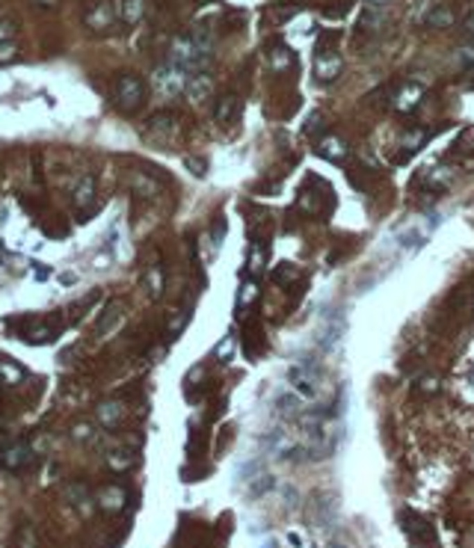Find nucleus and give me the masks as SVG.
<instances>
[{"instance_id": "nucleus-36", "label": "nucleus", "mask_w": 474, "mask_h": 548, "mask_svg": "<svg viewBox=\"0 0 474 548\" xmlns=\"http://www.w3.org/2000/svg\"><path fill=\"white\" fill-rule=\"evenodd\" d=\"M261 258H264L261 246H258V243H252V255H249V273H258V270H261Z\"/></svg>"}, {"instance_id": "nucleus-20", "label": "nucleus", "mask_w": 474, "mask_h": 548, "mask_svg": "<svg viewBox=\"0 0 474 548\" xmlns=\"http://www.w3.org/2000/svg\"><path fill=\"white\" fill-rule=\"evenodd\" d=\"M454 21H457V13L450 6H436V9H430V15H427V24L436 30H448Z\"/></svg>"}, {"instance_id": "nucleus-22", "label": "nucleus", "mask_w": 474, "mask_h": 548, "mask_svg": "<svg viewBox=\"0 0 474 548\" xmlns=\"http://www.w3.org/2000/svg\"><path fill=\"white\" fill-rule=\"evenodd\" d=\"M24 379V367L9 362V359H0V383L3 385H18Z\"/></svg>"}, {"instance_id": "nucleus-8", "label": "nucleus", "mask_w": 474, "mask_h": 548, "mask_svg": "<svg viewBox=\"0 0 474 548\" xmlns=\"http://www.w3.org/2000/svg\"><path fill=\"white\" fill-rule=\"evenodd\" d=\"M125 415H128V406L119 397H107L95 409V418H98V424H101L104 430H119V427H122V421H125Z\"/></svg>"}, {"instance_id": "nucleus-40", "label": "nucleus", "mask_w": 474, "mask_h": 548, "mask_svg": "<svg viewBox=\"0 0 474 548\" xmlns=\"http://www.w3.org/2000/svg\"><path fill=\"white\" fill-rule=\"evenodd\" d=\"M223 238H226V222L219 219L214 226V246H223Z\"/></svg>"}, {"instance_id": "nucleus-12", "label": "nucleus", "mask_w": 474, "mask_h": 548, "mask_svg": "<svg viewBox=\"0 0 474 548\" xmlns=\"http://www.w3.org/2000/svg\"><path fill=\"white\" fill-rule=\"evenodd\" d=\"M317 154L321 158H326V160H332V163H341L347 158V142L338 137V133H323L321 140H317Z\"/></svg>"}, {"instance_id": "nucleus-38", "label": "nucleus", "mask_w": 474, "mask_h": 548, "mask_svg": "<svg viewBox=\"0 0 474 548\" xmlns=\"http://www.w3.org/2000/svg\"><path fill=\"white\" fill-rule=\"evenodd\" d=\"M439 385H442V383H439L436 376H421V379H418V388H421V391H439Z\"/></svg>"}, {"instance_id": "nucleus-15", "label": "nucleus", "mask_w": 474, "mask_h": 548, "mask_svg": "<svg viewBox=\"0 0 474 548\" xmlns=\"http://www.w3.org/2000/svg\"><path fill=\"white\" fill-rule=\"evenodd\" d=\"M184 92H187V98H190V101L193 104H205L208 101V95H211L214 92V81H211V74H193L190 77V81H187V89H184Z\"/></svg>"}, {"instance_id": "nucleus-41", "label": "nucleus", "mask_w": 474, "mask_h": 548, "mask_svg": "<svg viewBox=\"0 0 474 548\" xmlns=\"http://www.w3.org/2000/svg\"><path fill=\"white\" fill-rule=\"evenodd\" d=\"M187 169H190V172H196V175H205V160L187 158Z\"/></svg>"}, {"instance_id": "nucleus-31", "label": "nucleus", "mask_w": 474, "mask_h": 548, "mask_svg": "<svg viewBox=\"0 0 474 548\" xmlns=\"http://www.w3.org/2000/svg\"><path fill=\"white\" fill-rule=\"evenodd\" d=\"M149 128L154 133H172L175 131V119H172V113H158V116L149 122Z\"/></svg>"}, {"instance_id": "nucleus-19", "label": "nucleus", "mask_w": 474, "mask_h": 548, "mask_svg": "<svg viewBox=\"0 0 474 548\" xmlns=\"http://www.w3.org/2000/svg\"><path fill=\"white\" fill-rule=\"evenodd\" d=\"M130 190H134L139 199H154L160 193V184L154 181V178H149V175H134V178H130Z\"/></svg>"}, {"instance_id": "nucleus-43", "label": "nucleus", "mask_w": 474, "mask_h": 548, "mask_svg": "<svg viewBox=\"0 0 474 548\" xmlns=\"http://www.w3.org/2000/svg\"><path fill=\"white\" fill-rule=\"evenodd\" d=\"M33 270H36V279H39V282H45V279L51 276V270H48V267H39V264H33Z\"/></svg>"}, {"instance_id": "nucleus-7", "label": "nucleus", "mask_w": 474, "mask_h": 548, "mask_svg": "<svg viewBox=\"0 0 474 548\" xmlns=\"http://www.w3.org/2000/svg\"><path fill=\"white\" fill-rule=\"evenodd\" d=\"M33 463V451L27 442H6L0 447V465L6 468V472H21V468H27Z\"/></svg>"}, {"instance_id": "nucleus-39", "label": "nucleus", "mask_w": 474, "mask_h": 548, "mask_svg": "<svg viewBox=\"0 0 474 548\" xmlns=\"http://www.w3.org/2000/svg\"><path fill=\"white\" fill-rule=\"evenodd\" d=\"M288 545H291V548H305L308 542H305V536H303L300 531H291V533H288Z\"/></svg>"}, {"instance_id": "nucleus-3", "label": "nucleus", "mask_w": 474, "mask_h": 548, "mask_svg": "<svg viewBox=\"0 0 474 548\" xmlns=\"http://www.w3.org/2000/svg\"><path fill=\"white\" fill-rule=\"evenodd\" d=\"M116 21L113 0H83V27L90 33H107Z\"/></svg>"}, {"instance_id": "nucleus-45", "label": "nucleus", "mask_w": 474, "mask_h": 548, "mask_svg": "<svg viewBox=\"0 0 474 548\" xmlns=\"http://www.w3.org/2000/svg\"><path fill=\"white\" fill-rule=\"evenodd\" d=\"M368 3H373V6H380V3H389V0H368Z\"/></svg>"}, {"instance_id": "nucleus-27", "label": "nucleus", "mask_w": 474, "mask_h": 548, "mask_svg": "<svg viewBox=\"0 0 474 548\" xmlns=\"http://www.w3.org/2000/svg\"><path fill=\"white\" fill-rule=\"evenodd\" d=\"M246 486H249V489H246V495H249V498H258V495H264V492H270V486H273V477H270L267 472H261L258 477H252Z\"/></svg>"}, {"instance_id": "nucleus-5", "label": "nucleus", "mask_w": 474, "mask_h": 548, "mask_svg": "<svg viewBox=\"0 0 474 548\" xmlns=\"http://www.w3.org/2000/svg\"><path fill=\"white\" fill-rule=\"evenodd\" d=\"M146 101V83L137 74H122L116 81V104L122 113H134V110Z\"/></svg>"}, {"instance_id": "nucleus-4", "label": "nucleus", "mask_w": 474, "mask_h": 548, "mask_svg": "<svg viewBox=\"0 0 474 548\" xmlns=\"http://www.w3.org/2000/svg\"><path fill=\"white\" fill-rule=\"evenodd\" d=\"M151 86H154V92H158V95L175 98V95H181L184 89H187V74H184L181 69H175L172 63H163V65H158V69H154Z\"/></svg>"}, {"instance_id": "nucleus-26", "label": "nucleus", "mask_w": 474, "mask_h": 548, "mask_svg": "<svg viewBox=\"0 0 474 548\" xmlns=\"http://www.w3.org/2000/svg\"><path fill=\"white\" fill-rule=\"evenodd\" d=\"M69 498H71V504H77L83 510V516H90V510H92V498H90V489H86L83 483H74L71 486V492H69Z\"/></svg>"}, {"instance_id": "nucleus-46", "label": "nucleus", "mask_w": 474, "mask_h": 548, "mask_svg": "<svg viewBox=\"0 0 474 548\" xmlns=\"http://www.w3.org/2000/svg\"><path fill=\"white\" fill-rule=\"evenodd\" d=\"M471 385H474V371H471Z\"/></svg>"}, {"instance_id": "nucleus-6", "label": "nucleus", "mask_w": 474, "mask_h": 548, "mask_svg": "<svg viewBox=\"0 0 474 548\" xmlns=\"http://www.w3.org/2000/svg\"><path fill=\"white\" fill-rule=\"evenodd\" d=\"M95 504L101 513H110V516H116V513H122L125 504H128V489L119 486V483H107L95 492Z\"/></svg>"}, {"instance_id": "nucleus-1", "label": "nucleus", "mask_w": 474, "mask_h": 548, "mask_svg": "<svg viewBox=\"0 0 474 548\" xmlns=\"http://www.w3.org/2000/svg\"><path fill=\"white\" fill-rule=\"evenodd\" d=\"M214 57V36L208 30H196L190 36H175L169 42V63L184 74H202Z\"/></svg>"}, {"instance_id": "nucleus-18", "label": "nucleus", "mask_w": 474, "mask_h": 548, "mask_svg": "<svg viewBox=\"0 0 474 548\" xmlns=\"http://www.w3.org/2000/svg\"><path fill=\"white\" fill-rule=\"evenodd\" d=\"M60 335V329L57 326H48V323H33L30 329H24V341H30V344H48V341H53Z\"/></svg>"}, {"instance_id": "nucleus-14", "label": "nucleus", "mask_w": 474, "mask_h": 548, "mask_svg": "<svg viewBox=\"0 0 474 548\" xmlns=\"http://www.w3.org/2000/svg\"><path fill=\"white\" fill-rule=\"evenodd\" d=\"M400 528L409 536H415V540H433V524H430L424 516H418V513L403 510L400 513Z\"/></svg>"}, {"instance_id": "nucleus-17", "label": "nucleus", "mask_w": 474, "mask_h": 548, "mask_svg": "<svg viewBox=\"0 0 474 548\" xmlns=\"http://www.w3.org/2000/svg\"><path fill=\"white\" fill-rule=\"evenodd\" d=\"M95 190H98L95 178H92V175H83L81 181H77V184L71 187V199H74V205H77V208H90V205L95 202Z\"/></svg>"}, {"instance_id": "nucleus-10", "label": "nucleus", "mask_w": 474, "mask_h": 548, "mask_svg": "<svg viewBox=\"0 0 474 548\" xmlns=\"http://www.w3.org/2000/svg\"><path fill=\"white\" fill-rule=\"evenodd\" d=\"M240 110H244V104H240L237 95H223L214 107V122L219 128H235L240 119Z\"/></svg>"}, {"instance_id": "nucleus-35", "label": "nucleus", "mask_w": 474, "mask_h": 548, "mask_svg": "<svg viewBox=\"0 0 474 548\" xmlns=\"http://www.w3.org/2000/svg\"><path fill=\"white\" fill-rule=\"evenodd\" d=\"M12 36H15V24L9 18H0V44L12 42Z\"/></svg>"}, {"instance_id": "nucleus-29", "label": "nucleus", "mask_w": 474, "mask_h": 548, "mask_svg": "<svg viewBox=\"0 0 474 548\" xmlns=\"http://www.w3.org/2000/svg\"><path fill=\"white\" fill-rule=\"evenodd\" d=\"M427 137L430 133L424 131V128H415V131H409V137L403 140V154H415L418 149H421V145L427 142Z\"/></svg>"}, {"instance_id": "nucleus-33", "label": "nucleus", "mask_w": 474, "mask_h": 548, "mask_svg": "<svg viewBox=\"0 0 474 548\" xmlns=\"http://www.w3.org/2000/svg\"><path fill=\"white\" fill-rule=\"evenodd\" d=\"M231 353H235V338H231V335H228V338H223V341H219L217 344V350H214V356H217V359H231Z\"/></svg>"}, {"instance_id": "nucleus-16", "label": "nucleus", "mask_w": 474, "mask_h": 548, "mask_svg": "<svg viewBox=\"0 0 474 548\" xmlns=\"http://www.w3.org/2000/svg\"><path fill=\"white\" fill-rule=\"evenodd\" d=\"M137 460H139L137 447H125V445H119L107 454V465L113 468V472H130V468L137 465Z\"/></svg>"}, {"instance_id": "nucleus-9", "label": "nucleus", "mask_w": 474, "mask_h": 548, "mask_svg": "<svg viewBox=\"0 0 474 548\" xmlns=\"http://www.w3.org/2000/svg\"><path fill=\"white\" fill-rule=\"evenodd\" d=\"M341 69H344V60L338 57V51H321L314 57V81L321 83H332L335 77L341 74Z\"/></svg>"}, {"instance_id": "nucleus-28", "label": "nucleus", "mask_w": 474, "mask_h": 548, "mask_svg": "<svg viewBox=\"0 0 474 548\" xmlns=\"http://www.w3.org/2000/svg\"><path fill=\"white\" fill-rule=\"evenodd\" d=\"M450 178H454V172H450L448 166H436V169L430 172L427 187H430V190H445V187L450 184Z\"/></svg>"}, {"instance_id": "nucleus-11", "label": "nucleus", "mask_w": 474, "mask_h": 548, "mask_svg": "<svg viewBox=\"0 0 474 548\" xmlns=\"http://www.w3.org/2000/svg\"><path fill=\"white\" fill-rule=\"evenodd\" d=\"M341 335H344V317H341V315H332V317L323 320L321 332H317V344H321L323 353H329V350H335V347H338Z\"/></svg>"}, {"instance_id": "nucleus-21", "label": "nucleus", "mask_w": 474, "mask_h": 548, "mask_svg": "<svg viewBox=\"0 0 474 548\" xmlns=\"http://www.w3.org/2000/svg\"><path fill=\"white\" fill-rule=\"evenodd\" d=\"M255 299H258V282L255 279H244L240 290H237V311H246Z\"/></svg>"}, {"instance_id": "nucleus-44", "label": "nucleus", "mask_w": 474, "mask_h": 548, "mask_svg": "<svg viewBox=\"0 0 474 548\" xmlns=\"http://www.w3.org/2000/svg\"><path fill=\"white\" fill-rule=\"evenodd\" d=\"M74 282H77V273H71V270L60 276V285H74Z\"/></svg>"}, {"instance_id": "nucleus-47", "label": "nucleus", "mask_w": 474, "mask_h": 548, "mask_svg": "<svg viewBox=\"0 0 474 548\" xmlns=\"http://www.w3.org/2000/svg\"><path fill=\"white\" fill-rule=\"evenodd\" d=\"M48 3H51V0H48Z\"/></svg>"}, {"instance_id": "nucleus-37", "label": "nucleus", "mask_w": 474, "mask_h": 548, "mask_svg": "<svg viewBox=\"0 0 474 548\" xmlns=\"http://www.w3.org/2000/svg\"><path fill=\"white\" fill-rule=\"evenodd\" d=\"M15 53H18V44L15 42H3V44H0V63L15 60Z\"/></svg>"}, {"instance_id": "nucleus-34", "label": "nucleus", "mask_w": 474, "mask_h": 548, "mask_svg": "<svg viewBox=\"0 0 474 548\" xmlns=\"http://www.w3.org/2000/svg\"><path fill=\"white\" fill-rule=\"evenodd\" d=\"M187 320H190V308H184L178 317H172V320H169V338H175V335H178V332L187 326Z\"/></svg>"}, {"instance_id": "nucleus-13", "label": "nucleus", "mask_w": 474, "mask_h": 548, "mask_svg": "<svg viewBox=\"0 0 474 548\" xmlns=\"http://www.w3.org/2000/svg\"><path fill=\"white\" fill-rule=\"evenodd\" d=\"M421 98H424L421 83H403L398 89V95H394V110H398V113H412V110L421 104Z\"/></svg>"}, {"instance_id": "nucleus-42", "label": "nucleus", "mask_w": 474, "mask_h": 548, "mask_svg": "<svg viewBox=\"0 0 474 548\" xmlns=\"http://www.w3.org/2000/svg\"><path fill=\"white\" fill-rule=\"evenodd\" d=\"M462 30H466V36L474 42V13L466 15V21H462Z\"/></svg>"}, {"instance_id": "nucleus-2", "label": "nucleus", "mask_w": 474, "mask_h": 548, "mask_svg": "<svg viewBox=\"0 0 474 548\" xmlns=\"http://www.w3.org/2000/svg\"><path fill=\"white\" fill-rule=\"evenodd\" d=\"M285 379H288L291 391L305 404H312V400L321 397V379H317L314 367H305V365H291L288 371H285Z\"/></svg>"}, {"instance_id": "nucleus-24", "label": "nucleus", "mask_w": 474, "mask_h": 548, "mask_svg": "<svg viewBox=\"0 0 474 548\" xmlns=\"http://www.w3.org/2000/svg\"><path fill=\"white\" fill-rule=\"evenodd\" d=\"M267 63H270V69H273V72L288 69V65L294 63V51H291V48H282V44H279V48H273V51H270Z\"/></svg>"}, {"instance_id": "nucleus-25", "label": "nucleus", "mask_w": 474, "mask_h": 548, "mask_svg": "<svg viewBox=\"0 0 474 548\" xmlns=\"http://www.w3.org/2000/svg\"><path fill=\"white\" fill-rule=\"evenodd\" d=\"M146 13V0H122V21L125 24H137Z\"/></svg>"}, {"instance_id": "nucleus-32", "label": "nucleus", "mask_w": 474, "mask_h": 548, "mask_svg": "<svg viewBox=\"0 0 474 548\" xmlns=\"http://www.w3.org/2000/svg\"><path fill=\"white\" fill-rule=\"evenodd\" d=\"M146 282H149V290H151V297L158 299V297L163 294V270H160V267H151V270L146 273Z\"/></svg>"}, {"instance_id": "nucleus-30", "label": "nucleus", "mask_w": 474, "mask_h": 548, "mask_svg": "<svg viewBox=\"0 0 474 548\" xmlns=\"http://www.w3.org/2000/svg\"><path fill=\"white\" fill-rule=\"evenodd\" d=\"M119 311H122V308H119V303H110V306H107L104 317L98 320V335H107L110 329L116 326V320H119Z\"/></svg>"}, {"instance_id": "nucleus-23", "label": "nucleus", "mask_w": 474, "mask_h": 548, "mask_svg": "<svg viewBox=\"0 0 474 548\" xmlns=\"http://www.w3.org/2000/svg\"><path fill=\"white\" fill-rule=\"evenodd\" d=\"M39 531L33 524H21L15 531V548H39Z\"/></svg>"}]
</instances>
